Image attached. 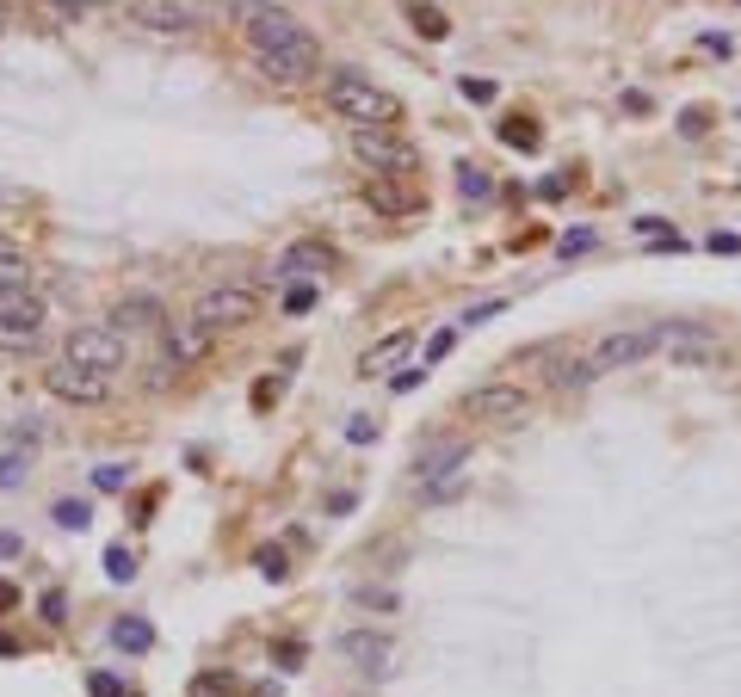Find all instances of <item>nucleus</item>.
<instances>
[{
  "label": "nucleus",
  "instance_id": "2f4dec72",
  "mask_svg": "<svg viewBox=\"0 0 741 697\" xmlns=\"http://www.w3.org/2000/svg\"><path fill=\"white\" fill-rule=\"evenodd\" d=\"M451 346H457V334H451V327H445V334H433V340H427V364L451 358Z\"/></svg>",
  "mask_w": 741,
  "mask_h": 697
},
{
  "label": "nucleus",
  "instance_id": "423d86ee",
  "mask_svg": "<svg viewBox=\"0 0 741 697\" xmlns=\"http://www.w3.org/2000/svg\"><path fill=\"white\" fill-rule=\"evenodd\" d=\"M186 315H198L210 334L223 340V334H235V327H247V321L260 315V297H254V284H210Z\"/></svg>",
  "mask_w": 741,
  "mask_h": 697
},
{
  "label": "nucleus",
  "instance_id": "1a4fd4ad",
  "mask_svg": "<svg viewBox=\"0 0 741 697\" xmlns=\"http://www.w3.org/2000/svg\"><path fill=\"white\" fill-rule=\"evenodd\" d=\"M352 161H359L371 179H408L420 167V155L390 130H352Z\"/></svg>",
  "mask_w": 741,
  "mask_h": 697
},
{
  "label": "nucleus",
  "instance_id": "20e7f679",
  "mask_svg": "<svg viewBox=\"0 0 741 697\" xmlns=\"http://www.w3.org/2000/svg\"><path fill=\"white\" fill-rule=\"evenodd\" d=\"M217 346V334L198 321V315H180V321H167L161 327V340H155V364H149V389H167L180 371H192V364Z\"/></svg>",
  "mask_w": 741,
  "mask_h": 697
},
{
  "label": "nucleus",
  "instance_id": "a878e982",
  "mask_svg": "<svg viewBox=\"0 0 741 697\" xmlns=\"http://www.w3.org/2000/svg\"><path fill=\"white\" fill-rule=\"evenodd\" d=\"M105 574H112V580H130V574H136V556H130V549H105Z\"/></svg>",
  "mask_w": 741,
  "mask_h": 697
},
{
  "label": "nucleus",
  "instance_id": "39448f33",
  "mask_svg": "<svg viewBox=\"0 0 741 697\" xmlns=\"http://www.w3.org/2000/svg\"><path fill=\"white\" fill-rule=\"evenodd\" d=\"M414 482H420V506H451L470 488V445L464 438H439V445L414 463Z\"/></svg>",
  "mask_w": 741,
  "mask_h": 697
},
{
  "label": "nucleus",
  "instance_id": "f8f14e48",
  "mask_svg": "<svg viewBox=\"0 0 741 697\" xmlns=\"http://www.w3.org/2000/svg\"><path fill=\"white\" fill-rule=\"evenodd\" d=\"M130 19L155 38H198L204 31V0H136Z\"/></svg>",
  "mask_w": 741,
  "mask_h": 697
},
{
  "label": "nucleus",
  "instance_id": "e433bc0d",
  "mask_svg": "<svg viewBox=\"0 0 741 697\" xmlns=\"http://www.w3.org/2000/svg\"><path fill=\"white\" fill-rule=\"evenodd\" d=\"M698 50L704 56H729V38H723V31H711V38H698Z\"/></svg>",
  "mask_w": 741,
  "mask_h": 697
},
{
  "label": "nucleus",
  "instance_id": "f3484780",
  "mask_svg": "<svg viewBox=\"0 0 741 697\" xmlns=\"http://www.w3.org/2000/svg\"><path fill=\"white\" fill-rule=\"evenodd\" d=\"M315 266H328V247H315V241H297V247L285 253V260L272 266V278H278V284H303V278H309Z\"/></svg>",
  "mask_w": 741,
  "mask_h": 697
},
{
  "label": "nucleus",
  "instance_id": "9d476101",
  "mask_svg": "<svg viewBox=\"0 0 741 697\" xmlns=\"http://www.w3.org/2000/svg\"><path fill=\"white\" fill-rule=\"evenodd\" d=\"M44 389L56 401H75V408H99V401L112 395V371H93V364H75V358H50Z\"/></svg>",
  "mask_w": 741,
  "mask_h": 697
},
{
  "label": "nucleus",
  "instance_id": "b1692460",
  "mask_svg": "<svg viewBox=\"0 0 741 697\" xmlns=\"http://www.w3.org/2000/svg\"><path fill=\"white\" fill-rule=\"evenodd\" d=\"M56 525L87 531V525H93V506H87V500H62V506H56Z\"/></svg>",
  "mask_w": 741,
  "mask_h": 697
},
{
  "label": "nucleus",
  "instance_id": "cd10ccee",
  "mask_svg": "<svg viewBox=\"0 0 741 697\" xmlns=\"http://www.w3.org/2000/svg\"><path fill=\"white\" fill-rule=\"evenodd\" d=\"M414 25L427 31V38H445V31H451V25H445V13H433V7H414Z\"/></svg>",
  "mask_w": 741,
  "mask_h": 697
},
{
  "label": "nucleus",
  "instance_id": "9b49d317",
  "mask_svg": "<svg viewBox=\"0 0 741 697\" xmlns=\"http://www.w3.org/2000/svg\"><path fill=\"white\" fill-rule=\"evenodd\" d=\"M340 654L359 667V679H371V685H390L396 673H402V648H396V636H383V630H346L340 636Z\"/></svg>",
  "mask_w": 741,
  "mask_h": 697
},
{
  "label": "nucleus",
  "instance_id": "f257e3e1",
  "mask_svg": "<svg viewBox=\"0 0 741 697\" xmlns=\"http://www.w3.org/2000/svg\"><path fill=\"white\" fill-rule=\"evenodd\" d=\"M241 38L247 50H254L260 75H272L278 87H303L315 75V62H322V50H315V38L285 13L272 7V0H254V7H241Z\"/></svg>",
  "mask_w": 741,
  "mask_h": 697
},
{
  "label": "nucleus",
  "instance_id": "72a5a7b5",
  "mask_svg": "<svg viewBox=\"0 0 741 697\" xmlns=\"http://www.w3.org/2000/svg\"><path fill=\"white\" fill-rule=\"evenodd\" d=\"M93 482H99V488H124V463H99Z\"/></svg>",
  "mask_w": 741,
  "mask_h": 697
},
{
  "label": "nucleus",
  "instance_id": "ddd939ff",
  "mask_svg": "<svg viewBox=\"0 0 741 697\" xmlns=\"http://www.w3.org/2000/svg\"><path fill=\"white\" fill-rule=\"evenodd\" d=\"M464 414L482 420V426H519L525 414H532V395H525L519 383H482L464 395Z\"/></svg>",
  "mask_w": 741,
  "mask_h": 697
},
{
  "label": "nucleus",
  "instance_id": "6e6552de",
  "mask_svg": "<svg viewBox=\"0 0 741 697\" xmlns=\"http://www.w3.org/2000/svg\"><path fill=\"white\" fill-rule=\"evenodd\" d=\"M62 358H75V364H93V371H124L130 364V340L118 334V327H105V321H81L75 334L62 340Z\"/></svg>",
  "mask_w": 741,
  "mask_h": 697
},
{
  "label": "nucleus",
  "instance_id": "bb28decb",
  "mask_svg": "<svg viewBox=\"0 0 741 697\" xmlns=\"http://www.w3.org/2000/svg\"><path fill=\"white\" fill-rule=\"evenodd\" d=\"M31 469V457L25 451H7V457H0V482H7V488H19V475Z\"/></svg>",
  "mask_w": 741,
  "mask_h": 697
},
{
  "label": "nucleus",
  "instance_id": "7c9ffc66",
  "mask_svg": "<svg viewBox=\"0 0 741 697\" xmlns=\"http://www.w3.org/2000/svg\"><path fill=\"white\" fill-rule=\"evenodd\" d=\"M501 309H507L501 297H488V303H476V309L464 315V327H482V321H494V315H501Z\"/></svg>",
  "mask_w": 741,
  "mask_h": 697
},
{
  "label": "nucleus",
  "instance_id": "f704fd0d",
  "mask_svg": "<svg viewBox=\"0 0 741 697\" xmlns=\"http://www.w3.org/2000/svg\"><path fill=\"white\" fill-rule=\"evenodd\" d=\"M593 247V229H569V235H562V253H587Z\"/></svg>",
  "mask_w": 741,
  "mask_h": 697
},
{
  "label": "nucleus",
  "instance_id": "a19ab883",
  "mask_svg": "<svg viewBox=\"0 0 741 697\" xmlns=\"http://www.w3.org/2000/svg\"><path fill=\"white\" fill-rule=\"evenodd\" d=\"M735 7H741V0H735Z\"/></svg>",
  "mask_w": 741,
  "mask_h": 697
},
{
  "label": "nucleus",
  "instance_id": "aec40b11",
  "mask_svg": "<svg viewBox=\"0 0 741 697\" xmlns=\"http://www.w3.org/2000/svg\"><path fill=\"white\" fill-rule=\"evenodd\" d=\"M414 346V334H390V340H383V346H371V358L359 364V371L371 377V371H390V364H402V352Z\"/></svg>",
  "mask_w": 741,
  "mask_h": 697
},
{
  "label": "nucleus",
  "instance_id": "ea45409f",
  "mask_svg": "<svg viewBox=\"0 0 741 697\" xmlns=\"http://www.w3.org/2000/svg\"><path fill=\"white\" fill-rule=\"evenodd\" d=\"M0 31H7V19H0Z\"/></svg>",
  "mask_w": 741,
  "mask_h": 697
},
{
  "label": "nucleus",
  "instance_id": "473e14b6",
  "mask_svg": "<svg viewBox=\"0 0 741 697\" xmlns=\"http://www.w3.org/2000/svg\"><path fill=\"white\" fill-rule=\"evenodd\" d=\"M501 136H507V142H538V124H519V118H507V124H501Z\"/></svg>",
  "mask_w": 741,
  "mask_h": 697
},
{
  "label": "nucleus",
  "instance_id": "58836bf2",
  "mask_svg": "<svg viewBox=\"0 0 741 697\" xmlns=\"http://www.w3.org/2000/svg\"><path fill=\"white\" fill-rule=\"evenodd\" d=\"M7 605H19V593H13V586H0V611H7Z\"/></svg>",
  "mask_w": 741,
  "mask_h": 697
},
{
  "label": "nucleus",
  "instance_id": "412c9836",
  "mask_svg": "<svg viewBox=\"0 0 741 697\" xmlns=\"http://www.w3.org/2000/svg\"><path fill=\"white\" fill-rule=\"evenodd\" d=\"M352 605H365V611H396L402 593H396V586H359V593H352Z\"/></svg>",
  "mask_w": 741,
  "mask_h": 697
},
{
  "label": "nucleus",
  "instance_id": "f03ea898",
  "mask_svg": "<svg viewBox=\"0 0 741 697\" xmlns=\"http://www.w3.org/2000/svg\"><path fill=\"white\" fill-rule=\"evenodd\" d=\"M655 352V327H612V334H599L581 358H556L550 364V389H587L599 377L624 371V364H637Z\"/></svg>",
  "mask_w": 741,
  "mask_h": 697
},
{
  "label": "nucleus",
  "instance_id": "c9c22d12",
  "mask_svg": "<svg viewBox=\"0 0 741 697\" xmlns=\"http://www.w3.org/2000/svg\"><path fill=\"white\" fill-rule=\"evenodd\" d=\"M371 432H377V426H371L365 414H359V420H346V438H352V445H365V438H371Z\"/></svg>",
  "mask_w": 741,
  "mask_h": 697
},
{
  "label": "nucleus",
  "instance_id": "c756f323",
  "mask_svg": "<svg viewBox=\"0 0 741 697\" xmlns=\"http://www.w3.org/2000/svg\"><path fill=\"white\" fill-rule=\"evenodd\" d=\"M260 574H266V580H285V574H291V562L278 556V549H260Z\"/></svg>",
  "mask_w": 741,
  "mask_h": 697
},
{
  "label": "nucleus",
  "instance_id": "393cba45",
  "mask_svg": "<svg viewBox=\"0 0 741 697\" xmlns=\"http://www.w3.org/2000/svg\"><path fill=\"white\" fill-rule=\"evenodd\" d=\"M44 7L56 13V19H87V13H99L105 0H44Z\"/></svg>",
  "mask_w": 741,
  "mask_h": 697
},
{
  "label": "nucleus",
  "instance_id": "4be33fe9",
  "mask_svg": "<svg viewBox=\"0 0 741 697\" xmlns=\"http://www.w3.org/2000/svg\"><path fill=\"white\" fill-rule=\"evenodd\" d=\"M457 192H464V198H476V204H482V198L494 192V179H488L482 167H470V161H464V167H457Z\"/></svg>",
  "mask_w": 741,
  "mask_h": 697
},
{
  "label": "nucleus",
  "instance_id": "c85d7f7f",
  "mask_svg": "<svg viewBox=\"0 0 741 697\" xmlns=\"http://www.w3.org/2000/svg\"><path fill=\"white\" fill-rule=\"evenodd\" d=\"M87 691H93V697H124V679H118V673H93Z\"/></svg>",
  "mask_w": 741,
  "mask_h": 697
},
{
  "label": "nucleus",
  "instance_id": "dca6fc26",
  "mask_svg": "<svg viewBox=\"0 0 741 697\" xmlns=\"http://www.w3.org/2000/svg\"><path fill=\"white\" fill-rule=\"evenodd\" d=\"M365 204L383 210V216H408V210H420V192L408 186V179H371V186H365Z\"/></svg>",
  "mask_w": 741,
  "mask_h": 697
},
{
  "label": "nucleus",
  "instance_id": "0eeeda50",
  "mask_svg": "<svg viewBox=\"0 0 741 697\" xmlns=\"http://www.w3.org/2000/svg\"><path fill=\"white\" fill-rule=\"evenodd\" d=\"M44 315L50 303L31 290H0V352H31L44 340Z\"/></svg>",
  "mask_w": 741,
  "mask_h": 697
},
{
  "label": "nucleus",
  "instance_id": "4468645a",
  "mask_svg": "<svg viewBox=\"0 0 741 697\" xmlns=\"http://www.w3.org/2000/svg\"><path fill=\"white\" fill-rule=\"evenodd\" d=\"M655 352L674 358V364H711L723 346H717V334L704 321H661L655 327Z\"/></svg>",
  "mask_w": 741,
  "mask_h": 697
},
{
  "label": "nucleus",
  "instance_id": "2eb2a0df",
  "mask_svg": "<svg viewBox=\"0 0 741 697\" xmlns=\"http://www.w3.org/2000/svg\"><path fill=\"white\" fill-rule=\"evenodd\" d=\"M105 327H118V334L136 346L143 334H155L161 340V327H167V309L155 303V297H124V303H112V315H105Z\"/></svg>",
  "mask_w": 741,
  "mask_h": 697
},
{
  "label": "nucleus",
  "instance_id": "6ab92c4d",
  "mask_svg": "<svg viewBox=\"0 0 741 697\" xmlns=\"http://www.w3.org/2000/svg\"><path fill=\"white\" fill-rule=\"evenodd\" d=\"M0 290H31V253L0 247Z\"/></svg>",
  "mask_w": 741,
  "mask_h": 697
},
{
  "label": "nucleus",
  "instance_id": "a211bd4d",
  "mask_svg": "<svg viewBox=\"0 0 741 697\" xmlns=\"http://www.w3.org/2000/svg\"><path fill=\"white\" fill-rule=\"evenodd\" d=\"M112 642H118L124 654H149V648H155V623L130 611V617H118V623H112Z\"/></svg>",
  "mask_w": 741,
  "mask_h": 697
},
{
  "label": "nucleus",
  "instance_id": "4c0bfd02",
  "mask_svg": "<svg viewBox=\"0 0 741 697\" xmlns=\"http://www.w3.org/2000/svg\"><path fill=\"white\" fill-rule=\"evenodd\" d=\"M704 124H711L704 112H686V118H680V130H686V136H704Z\"/></svg>",
  "mask_w": 741,
  "mask_h": 697
},
{
  "label": "nucleus",
  "instance_id": "7ed1b4c3",
  "mask_svg": "<svg viewBox=\"0 0 741 697\" xmlns=\"http://www.w3.org/2000/svg\"><path fill=\"white\" fill-rule=\"evenodd\" d=\"M328 105H334V112H340L352 130H390V124L402 118L396 93L371 87L365 75H352V68H334V75H328Z\"/></svg>",
  "mask_w": 741,
  "mask_h": 697
},
{
  "label": "nucleus",
  "instance_id": "5701e85b",
  "mask_svg": "<svg viewBox=\"0 0 741 697\" xmlns=\"http://www.w3.org/2000/svg\"><path fill=\"white\" fill-rule=\"evenodd\" d=\"M278 309H285V315H309L315 309V284L303 278V284H285V303H278Z\"/></svg>",
  "mask_w": 741,
  "mask_h": 697
}]
</instances>
